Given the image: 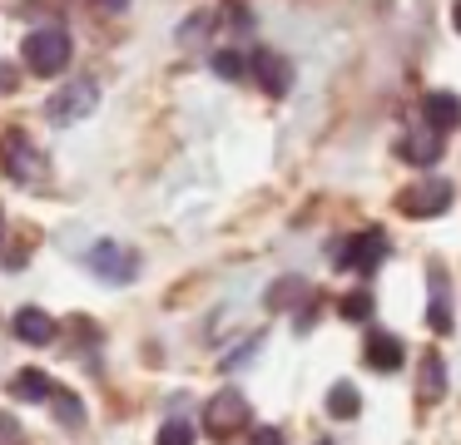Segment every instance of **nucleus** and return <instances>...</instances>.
I'll list each match as a JSON object with an SVG mask.
<instances>
[{
    "label": "nucleus",
    "mask_w": 461,
    "mask_h": 445,
    "mask_svg": "<svg viewBox=\"0 0 461 445\" xmlns=\"http://www.w3.org/2000/svg\"><path fill=\"white\" fill-rule=\"evenodd\" d=\"M25 65L35 75H60L70 65V35L60 25H45V30H31L25 35Z\"/></svg>",
    "instance_id": "f257e3e1"
},
{
    "label": "nucleus",
    "mask_w": 461,
    "mask_h": 445,
    "mask_svg": "<svg viewBox=\"0 0 461 445\" xmlns=\"http://www.w3.org/2000/svg\"><path fill=\"white\" fill-rule=\"evenodd\" d=\"M95 104H100V89H95L90 79H70L65 89H55V94L45 99V119H50V124H80V119H90Z\"/></svg>",
    "instance_id": "f03ea898"
},
{
    "label": "nucleus",
    "mask_w": 461,
    "mask_h": 445,
    "mask_svg": "<svg viewBox=\"0 0 461 445\" xmlns=\"http://www.w3.org/2000/svg\"><path fill=\"white\" fill-rule=\"evenodd\" d=\"M382 257H387V237H382L377 227H372V233L348 237V243H338V267H348V272L372 277L382 267Z\"/></svg>",
    "instance_id": "7ed1b4c3"
},
{
    "label": "nucleus",
    "mask_w": 461,
    "mask_h": 445,
    "mask_svg": "<svg viewBox=\"0 0 461 445\" xmlns=\"http://www.w3.org/2000/svg\"><path fill=\"white\" fill-rule=\"evenodd\" d=\"M451 198H456V193H451L447 178H427V183H411L407 193L397 198V208L407 218H437V213H447V208H451Z\"/></svg>",
    "instance_id": "20e7f679"
},
{
    "label": "nucleus",
    "mask_w": 461,
    "mask_h": 445,
    "mask_svg": "<svg viewBox=\"0 0 461 445\" xmlns=\"http://www.w3.org/2000/svg\"><path fill=\"white\" fill-rule=\"evenodd\" d=\"M203 421H209L213 441H229V435L249 421V401H243V391H233V386H229V391H219L209 401V411H203Z\"/></svg>",
    "instance_id": "39448f33"
},
{
    "label": "nucleus",
    "mask_w": 461,
    "mask_h": 445,
    "mask_svg": "<svg viewBox=\"0 0 461 445\" xmlns=\"http://www.w3.org/2000/svg\"><path fill=\"white\" fill-rule=\"evenodd\" d=\"M0 158H5V168H11L21 183H41V178H45V158L35 154V144H31L25 134H11V138H5Z\"/></svg>",
    "instance_id": "423d86ee"
},
{
    "label": "nucleus",
    "mask_w": 461,
    "mask_h": 445,
    "mask_svg": "<svg viewBox=\"0 0 461 445\" xmlns=\"http://www.w3.org/2000/svg\"><path fill=\"white\" fill-rule=\"evenodd\" d=\"M90 272L104 277V282H130L134 277V253L120 243H95L90 247Z\"/></svg>",
    "instance_id": "0eeeda50"
},
{
    "label": "nucleus",
    "mask_w": 461,
    "mask_h": 445,
    "mask_svg": "<svg viewBox=\"0 0 461 445\" xmlns=\"http://www.w3.org/2000/svg\"><path fill=\"white\" fill-rule=\"evenodd\" d=\"M249 75L258 79V85L268 89L273 99H278V94H288V85H293V69H288V59H278L273 49H258V55L249 59Z\"/></svg>",
    "instance_id": "6e6552de"
},
{
    "label": "nucleus",
    "mask_w": 461,
    "mask_h": 445,
    "mask_svg": "<svg viewBox=\"0 0 461 445\" xmlns=\"http://www.w3.org/2000/svg\"><path fill=\"white\" fill-rule=\"evenodd\" d=\"M421 114H427V129H431V134H451V129L461 124V99L447 94V89H437V94L421 99Z\"/></svg>",
    "instance_id": "1a4fd4ad"
},
{
    "label": "nucleus",
    "mask_w": 461,
    "mask_h": 445,
    "mask_svg": "<svg viewBox=\"0 0 461 445\" xmlns=\"http://www.w3.org/2000/svg\"><path fill=\"white\" fill-rule=\"evenodd\" d=\"M427 287H431L427 326H431V332H451V292H447V272H441V267H431V272H427Z\"/></svg>",
    "instance_id": "9d476101"
},
{
    "label": "nucleus",
    "mask_w": 461,
    "mask_h": 445,
    "mask_svg": "<svg viewBox=\"0 0 461 445\" xmlns=\"http://www.w3.org/2000/svg\"><path fill=\"white\" fill-rule=\"evenodd\" d=\"M397 154L407 158V164H437L441 158V134H431V129H411V134H402V144H397Z\"/></svg>",
    "instance_id": "9b49d317"
},
{
    "label": "nucleus",
    "mask_w": 461,
    "mask_h": 445,
    "mask_svg": "<svg viewBox=\"0 0 461 445\" xmlns=\"http://www.w3.org/2000/svg\"><path fill=\"white\" fill-rule=\"evenodd\" d=\"M15 336H21V342H31V346H50L55 342L50 312H41V307H21V312H15Z\"/></svg>",
    "instance_id": "f8f14e48"
},
{
    "label": "nucleus",
    "mask_w": 461,
    "mask_h": 445,
    "mask_svg": "<svg viewBox=\"0 0 461 445\" xmlns=\"http://www.w3.org/2000/svg\"><path fill=\"white\" fill-rule=\"evenodd\" d=\"M362 356H367V366H377V371H397L402 366V342L387 332H372L367 346H362Z\"/></svg>",
    "instance_id": "ddd939ff"
},
{
    "label": "nucleus",
    "mask_w": 461,
    "mask_h": 445,
    "mask_svg": "<svg viewBox=\"0 0 461 445\" xmlns=\"http://www.w3.org/2000/svg\"><path fill=\"white\" fill-rule=\"evenodd\" d=\"M50 391H55V381L45 371H35V366H25L11 381V396H21V401H50Z\"/></svg>",
    "instance_id": "4468645a"
},
{
    "label": "nucleus",
    "mask_w": 461,
    "mask_h": 445,
    "mask_svg": "<svg viewBox=\"0 0 461 445\" xmlns=\"http://www.w3.org/2000/svg\"><path fill=\"white\" fill-rule=\"evenodd\" d=\"M357 386H352V381H338V386H332V391H328V411L332 415H338V421H352V415H357Z\"/></svg>",
    "instance_id": "2eb2a0df"
},
{
    "label": "nucleus",
    "mask_w": 461,
    "mask_h": 445,
    "mask_svg": "<svg viewBox=\"0 0 461 445\" xmlns=\"http://www.w3.org/2000/svg\"><path fill=\"white\" fill-rule=\"evenodd\" d=\"M441 391H447V381H441V356L427 352L421 356V401H437Z\"/></svg>",
    "instance_id": "dca6fc26"
},
{
    "label": "nucleus",
    "mask_w": 461,
    "mask_h": 445,
    "mask_svg": "<svg viewBox=\"0 0 461 445\" xmlns=\"http://www.w3.org/2000/svg\"><path fill=\"white\" fill-rule=\"evenodd\" d=\"M209 65H213V75H223V79H243V75H249V59L233 55V49H219Z\"/></svg>",
    "instance_id": "f3484780"
},
{
    "label": "nucleus",
    "mask_w": 461,
    "mask_h": 445,
    "mask_svg": "<svg viewBox=\"0 0 461 445\" xmlns=\"http://www.w3.org/2000/svg\"><path fill=\"white\" fill-rule=\"evenodd\" d=\"M342 316H348V322L372 316V297H367V292H348V297H342Z\"/></svg>",
    "instance_id": "a211bd4d"
},
{
    "label": "nucleus",
    "mask_w": 461,
    "mask_h": 445,
    "mask_svg": "<svg viewBox=\"0 0 461 445\" xmlns=\"http://www.w3.org/2000/svg\"><path fill=\"white\" fill-rule=\"evenodd\" d=\"M154 445H194V431H189L184 421H169V425L159 431V441H154Z\"/></svg>",
    "instance_id": "6ab92c4d"
},
{
    "label": "nucleus",
    "mask_w": 461,
    "mask_h": 445,
    "mask_svg": "<svg viewBox=\"0 0 461 445\" xmlns=\"http://www.w3.org/2000/svg\"><path fill=\"white\" fill-rule=\"evenodd\" d=\"M50 401L60 405V421H65V425H80V401H75V396H65L60 386H55V391H50Z\"/></svg>",
    "instance_id": "aec40b11"
},
{
    "label": "nucleus",
    "mask_w": 461,
    "mask_h": 445,
    "mask_svg": "<svg viewBox=\"0 0 461 445\" xmlns=\"http://www.w3.org/2000/svg\"><path fill=\"white\" fill-rule=\"evenodd\" d=\"M15 441H21V425L11 415H0V445H15Z\"/></svg>",
    "instance_id": "412c9836"
},
{
    "label": "nucleus",
    "mask_w": 461,
    "mask_h": 445,
    "mask_svg": "<svg viewBox=\"0 0 461 445\" xmlns=\"http://www.w3.org/2000/svg\"><path fill=\"white\" fill-rule=\"evenodd\" d=\"M253 445H283V435L268 431V425H258V431H253Z\"/></svg>",
    "instance_id": "4be33fe9"
},
{
    "label": "nucleus",
    "mask_w": 461,
    "mask_h": 445,
    "mask_svg": "<svg viewBox=\"0 0 461 445\" xmlns=\"http://www.w3.org/2000/svg\"><path fill=\"white\" fill-rule=\"evenodd\" d=\"M100 5H104V10H124L130 0H100Z\"/></svg>",
    "instance_id": "5701e85b"
},
{
    "label": "nucleus",
    "mask_w": 461,
    "mask_h": 445,
    "mask_svg": "<svg viewBox=\"0 0 461 445\" xmlns=\"http://www.w3.org/2000/svg\"><path fill=\"white\" fill-rule=\"evenodd\" d=\"M451 25L461 30V0H456V5H451Z\"/></svg>",
    "instance_id": "b1692460"
},
{
    "label": "nucleus",
    "mask_w": 461,
    "mask_h": 445,
    "mask_svg": "<svg viewBox=\"0 0 461 445\" xmlns=\"http://www.w3.org/2000/svg\"><path fill=\"white\" fill-rule=\"evenodd\" d=\"M0 237H5V213H0Z\"/></svg>",
    "instance_id": "393cba45"
}]
</instances>
